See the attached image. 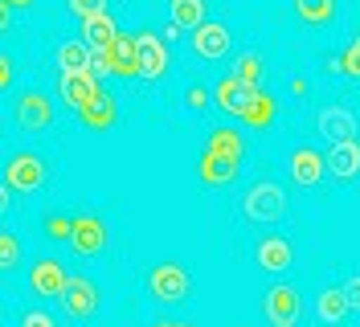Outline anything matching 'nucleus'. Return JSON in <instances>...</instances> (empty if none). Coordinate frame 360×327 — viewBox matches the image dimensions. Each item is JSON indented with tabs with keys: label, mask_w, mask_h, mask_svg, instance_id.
Wrapping results in <instances>:
<instances>
[{
	"label": "nucleus",
	"mask_w": 360,
	"mask_h": 327,
	"mask_svg": "<svg viewBox=\"0 0 360 327\" xmlns=\"http://www.w3.org/2000/svg\"><path fill=\"white\" fill-rule=\"evenodd\" d=\"M193 53L205 58V62H221L225 53H229V29L221 21H205L193 33Z\"/></svg>",
	"instance_id": "nucleus-13"
},
{
	"label": "nucleus",
	"mask_w": 360,
	"mask_h": 327,
	"mask_svg": "<svg viewBox=\"0 0 360 327\" xmlns=\"http://www.w3.org/2000/svg\"><path fill=\"white\" fill-rule=\"evenodd\" d=\"M78 123H82L86 131H111L115 123H119V103H115L111 90L98 86V94H94L82 110H78Z\"/></svg>",
	"instance_id": "nucleus-11"
},
{
	"label": "nucleus",
	"mask_w": 360,
	"mask_h": 327,
	"mask_svg": "<svg viewBox=\"0 0 360 327\" xmlns=\"http://www.w3.org/2000/svg\"><path fill=\"white\" fill-rule=\"evenodd\" d=\"M307 90H311V82H307L303 74H295V78H291V94H295V98H303Z\"/></svg>",
	"instance_id": "nucleus-37"
},
{
	"label": "nucleus",
	"mask_w": 360,
	"mask_h": 327,
	"mask_svg": "<svg viewBox=\"0 0 360 327\" xmlns=\"http://www.w3.org/2000/svg\"><path fill=\"white\" fill-rule=\"evenodd\" d=\"M21 258H25L21 238L4 229V233H0V266H4V274H8V270H17V266H21Z\"/></svg>",
	"instance_id": "nucleus-28"
},
{
	"label": "nucleus",
	"mask_w": 360,
	"mask_h": 327,
	"mask_svg": "<svg viewBox=\"0 0 360 327\" xmlns=\"http://www.w3.org/2000/svg\"><path fill=\"white\" fill-rule=\"evenodd\" d=\"M233 78H238V82H246L250 90H258V78H262V58H258V53H242V58L233 62Z\"/></svg>",
	"instance_id": "nucleus-27"
},
{
	"label": "nucleus",
	"mask_w": 360,
	"mask_h": 327,
	"mask_svg": "<svg viewBox=\"0 0 360 327\" xmlns=\"http://www.w3.org/2000/svg\"><path fill=\"white\" fill-rule=\"evenodd\" d=\"M66 8L74 13V17H94V13H107V0H66Z\"/></svg>",
	"instance_id": "nucleus-32"
},
{
	"label": "nucleus",
	"mask_w": 360,
	"mask_h": 327,
	"mask_svg": "<svg viewBox=\"0 0 360 327\" xmlns=\"http://www.w3.org/2000/svg\"><path fill=\"white\" fill-rule=\"evenodd\" d=\"M148 295L156 303H184L188 299V270L180 262H160L148 270Z\"/></svg>",
	"instance_id": "nucleus-3"
},
{
	"label": "nucleus",
	"mask_w": 360,
	"mask_h": 327,
	"mask_svg": "<svg viewBox=\"0 0 360 327\" xmlns=\"http://www.w3.org/2000/svg\"><path fill=\"white\" fill-rule=\"evenodd\" d=\"M246 127H254V131H266L274 119H278V103H274V94L270 90H254L250 94V103H246V110L238 115Z\"/></svg>",
	"instance_id": "nucleus-18"
},
{
	"label": "nucleus",
	"mask_w": 360,
	"mask_h": 327,
	"mask_svg": "<svg viewBox=\"0 0 360 327\" xmlns=\"http://www.w3.org/2000/svg\"><path fill=\"white\" fill-rule=\"evenodd\" d=\"M115 37H119V25H115L111 13H94V17L82 21V41H86L90 49H111Z\"/></svg>",
	"instance_id": "nucleus-22"
},
{
	"label": "nucleus",
	"mask_w": 360,
	"mask_h": 327,
	"mask_svg": "<svg viewBox=\"0 0 360 327\" xmlns=\"http://www.w3.org/2000/svg\"><path fill=\"white\" fill-rule=\"evenodd\" d=\"M4 4H8V8H29L33 0H4Z\"/></svg>",
	"instance_id": "nucleus-40"
},
{
	"label": "nucleus",
	"mask_w": 360,
	"mask_h": 327,
	"mask_svg": "<svg viewBox=\"0 0 360 327\" xmlns=\"http://www.w3.org/2000/svg\"><path fill=\"white\" fill-rule=\"evenodd\" d=\"M66 283H70V274L58 258H37L29 266V286H33L37 299H62Z\"/></svg>",
	"instance_id": "nucleus-7"
},
{
	"label": "nucleus",
	"mask_w": 360,
	"mask_h": 327,
	"mask_svg": "<svg viewBox=\"0 0 360 327\" xmlns=\"http://www.w3.org/2000/svg\"><path fill=\"white\" fill-rule=\"evenodd\" d=\"M45 238L70 241L74 238V217H66V213H45Z\"/></svg>",
	"instance_id": "nucleus-29"
},
{
	"label": "nucleus",
	"mask_w": 360,
	"mask_h": 327,
	"mask_svg": "<svg viewBox=\"0 0 360 327\" xmlns=\"http://www.w3.org/2000/svg\"><path fill=\"white\" fill-rule=\"evenodd\" d=\"M328 172L336 176V180H352V176L360 172V143L356 139L332 143V152H328Z\"/></svg>",
	"instance_id": "nucleus-19"
},
{
	"label": "nucleus",
	"mask_w": 360,
	"mask_h": 327,
	"mask_svg": "<svg viewBox=\"0 0 360 327\" xmlns=\"http://www.w3.org/2000/svg\"><path fill=\"white\" fill-rule=\"evenodd\" d=\"M323 65H328V74H344V65H340V53H328V62H323Z\"/></svg>",
	"instance_id": "nucleus-38"
},
{
	"label": "nucleus",
	"mask_w": 360,
	"mask_h": 327,
	"mask_svg": "<svg viewBox=\"0 0 360 327\" xmlns=\"http://www.w3.org/2000/svg\"><path fill=\"white\" fill-rule=\"evenodd\" d=\"M107 62H111L115 78H139V45L131 33H119L107 49Z\"/></svg>",
	"instance_id": "nucleus-16"
},
{
	"label": "nucleus",
	"mask_w": 360,
	"mask_h": 327,
	"mask_svg": "<svg viewBox=\"0 0 360 327\" xmlns=\"http://www.w3.org/2000/svg\"><path fill=\"white\" fill-rule=\"evenodd\" d=\"M45 180H49V164L37 152H13V160L4 164V184L13 193H37L45 188Z\"/></svg>",
	"instance_id": "nucleus-2"
},
{
	"label": "nucleus",
	"mask_w": 360,
	"mask_h": 327,
	"mask_svg": "<svg viewBox=\"0 0 360 327\" xmlns=\"http://www.w3.org/2000/svg\"><path fill=\"white\" fill-rule=\"evenodd\" d=\"M262 315H266L270 327H299V319H303V295L287 283L270 286L262 295Z\"/></svg>",
	"instance_id": "nucleus-4"
},
{
	"label": "nucleus",
	"mask_w": 360,
	"mask_h": 327,
	"mask_svg": "<svg viewBox=\"0 0 360 327\" xmlns=\"http://www.w3.org/2000/svg\"><path fill=\"white\" fill-rule=\"evenodd\" d=\"M21 327H58V323H53V315H45V311H25Z\"/></svg>",
	"instance_id": "nucleus-34"
},
{
	"label": "nucleus",
	"mask_w": 360,
	"mask_h": 327,
	"mask_svg": "<svg viewBox=\"0 0 360 327\" xmlns=\"http://www.w3.org/2000/svg\"><path fill=\"white\" fill-rule=\"evenodd\" d=\"M328 176V155L315 148H295L291 152V180L299 188H315Z\"/></svg>",
	"instance_id": "nucleus-12"
},
{
	"label": "nucleus",
	"mask_w": 360,
	"mask_h": 327,
	"mask_svg": "<svg viewBox=\"0 0 360 327\" xmlns=\"http://www.w3.org/2000/svg\"><path fill=\"white\" fill-rule=\"evenodd\" d=\"M13 78H17V62H13L8 53H0V90L13 86Z\"/></svg>",
	"instance_id": "nucleus-33"
},
{
	"label": "nucleus",
	"mask_w": 360,
	"mask_h": 327,
	"mask_svg": "<svg viewBox=\"0 0 360 327\" xmlns=\"http://www.w3.org/2000/svg\"><path fill=\"white\" fill-rule=\"evenodd\" d=\"M168 13H172L176 29H201L209 21L205 17V0H168Z\"/></svg>",
	"instance_id": "nucleus-25"
},
{
	"label": "nucleus",
	"mask_w": 360,
	"mask_h": 327,
	"mask_svg": "<svg viewBox=\"0 0 360 327\" xmlns=\"http://www.w3.org/2000/svg\"><path fill=\"white\" fill-rule=\"evenodd\" d=\"M135 45H139V78L143 82L164 78L168 74V45H164V37L160 33H139Z\"/></svg>",
	"instance_id": "nucleus-9"
},
{
	"label": "nucleus",
	"mask_w": 360,
	"mask_h": 327,
	"mask_svg": "<svg viewBox=\"0 0 360 327\" xmlns=\"http://www.w3.org/2000/svg\"><path fill=\"white\" fill-rule=\"evenodd\" d=\"M242 209H246L250 221L274 225V221L287 217V193H283V184H274V180H258V184H250V193L242 196Z\"/></svg>",
	"instance_id": "nucleus-1"
},
{
	"label": "nucleus",
	"mask_w": 360,
	"mask_h": 327,
	"mask_svg": "<svg viewBox=\"0 0 360 327\" xmlns=\"http://www.w3.org/2000/svg\"><path fill=\"white\" fill-rule=\"evenodd\" d=\"M209 98H213V90L201 86V82H193V86L184 90V107L193 110V115H201V110L209 107Z\"/></svg>",
	"instance_id": "nucleus-31"
},
{
	"label": "nucleus",
	"mask_w": 360,
	"mask_h": 327,
	"mask_svg": "<svg viewBox=\"0 0 360 327\" xmlns=\"http://www.w3.org/2000/svg\"><path fill=\"white\" fill-rule=\"evenodd\" d=\"M348 295H344V286H323V295H319V319L328 327H340L348 319Z\"/></svg>",
	"instance_id": "nucleus-23"
},
{
	"label": "nucleus",
	"mask_w": 360,
	"mask_h": 327,
	"mask_svg": "<svg viewBox=\"0 0 360 327\" xmlns=\"http://www.w3.org/2000/svg\"><path fill=\"white\" fill-rule=\"evenodd\" d=\"M70 245H74L82 258L103 254V250H107V221L94 217V213H78V217H74V238H70Z\"/></svg>",
	"instance_id": "nucleus-8"
},
{
	"label": "nucleus",
	"mask_w": 360,
	"mask_h": 327,
	"mask_svg": "<svg viewBox=\"0 0 360 327\" xmlns=\"http://www.w3.org/2000/svg\"><path fill=\"white\" fill-rule=\"evenodd\" d=\"M250 94H254V90H250L246 82H238L233 74H225L221 82L213 86V98H217V107H221L225 115H242L246 103H250Z\"/></svg>",
	"instance_id": "nucleus-21"
},
{
	"label": "nucleus",
	"mask_w": 360,
	"mask_h": 327,
	"mask_svg": "<svg viewBox=\"0 0 360 327\" xmlns=\"http://www.w3.org/2000/svg\"><path fill=\"white\" fill-rule=\"evenodd\" d=\"M205 152L225 155V160L242 164V160H246V139H242V131H233V127H213L209 139H205Z\"/></svg>",
	"instance_id": "nucleus-20"
},
{
	"label": "nucleus",
	"mask_w": 360,
	"mask_h": 327,
	"mask_svg": "<svg viewBox=\"0 0 360 327\" xmlns=\"http://www.w3.org/2000/svg\"><path fill=\"white\" fill-rule=\"evenodd\" d=\"M315 127H319L323 139H332V143H340V139H356V115H352L348 107H323L319 119H315Z\"/></svg>",
	"instance_id": "nucleus-15"
},
{
	"label": "nucleus",
	"mask_w": 360,
	"mask_h": 327,
	"mask_svg": "<svg viewBox=\"0 0 360 327\" xmlns=\"http://www.w3.org/2000/svg\"><path fill=\"white\" fill-rule=\"evenodd\" d=\"M17 127L21 131H49L53 127V103L37 86L21 90V98H17Z\"/></svg>",
	"instance_id": "nucleus-6"
},
{
	"label": "nucleus",
	"mask_w": 360,
	"mask_h": 327,
	"mask_svg": "<svg viewBox=\"0 0 360 327\" xmlns=\"http://www.w3.org/2000/svg\"><path fill=\"white\" fill-rule=\"evenodd\" d=\"M90 58H94V49H90L86 41H62L58 45V65H62V74H86Z\"/></svg>",
	"instance_id": "nucleus-24"
},
{
	"label": "nucleus",
	"mask_w": 360,
	"mask_h": 327,
	"mask_svg": "<svg viewBox=\"0 0 360 327\" xmlns=\"http://www.w3.org/2000/svg\"><path fill=\"white\" fill-rule=\"evenodd\" d=\"M90 74H94V78H107V74H111V62H107V49H94V58H90Z\"/></svg>",
	"instance_id": "nucleus-35"
},
{
	"label": "nucleus",
	"mask_w": 360,
	"mask_h": 327,
	"mask_svg": "<svg viewBox=\"0 0 360 327\" xmlns=\"http://www.w3.org/2000/svg\"><path fill=\"white\" fill-rule=\"evenodd\" d=\"M340 65H344V74H348V78H356V82H360V33L340 49Z\"/></svg>",
	"instance_id": "nucleus-30"
},
{
	"label": "nucleus",
	"mask_w": 360,
	"mask_h": 327,
	"mask_svg": "<svg viewBox=\"0 0 360 327\" xmlns=\"http://www.w3.org/2000/svg\"><path fill=\"white\" fill-rule=\"evenodd\" d=\"M238 172H242V164H233V160H225V155L201 152V160H197V176H201V184H213V188L233 184Z\"/></svg>",
	"instance_id": "nucleus-17"
},
{
	"label": "nucleus",
	"mask_w": 360,
	"mask_h": 327,
	"mask_svg": "<svg viewBox=\"0 0 360 327\" xmlns=\"http://www.w3.org/2000/svg\"><path fill=\"white\" fill-rule=\"evenodd\" d=\"M58 303H62V311H66L70 319H90L98 311V286L86 274H70V283H66Z\"/></svg>",
	"instance_id": "nucleus-5"
},
{
	"label": "nucleus",
	"mask_w": 360,
	"mask_h": 327,
	"mask_svg": "<svg viewBox=\"0 0 360 327\" xmlns=\"http://www.w3.org/2000/svg\"><path fill=\"white\" fill-rule=\"evenodd\" d=\"M344 295H348V307H352V311H360V274H352V278L344 283Z\"/></svg>",
	"instance_id": "nucleus-36"
},
{
	"label": "nucleus",
	"mask_w": 360,
	"mask_h": 327,
	"mask_svg": "<svg viewBox=\"0 0 360 327\" xmlns=\"http://www.w3.org/2000/svg\"><path fill=\"white\" fill-rule=\"evenodd\" d=\"M152 327H193V323H184V319H160V323H152Z\"/></svg>",
	"instance_id": "nucleus-39"
},
{
	"label": "nucleus",
	"mask_w": 360,
	"mask_h": 327,
	"mask_svg": "<svg viewBox=\"0 0 360 327\" xmlns=\"http://www.w3.org/2000/svg\"><path fill=\"white\" fill-rule=\"evenodd\" d=\"M94 94H98V78H94L90 70L86 74H62V78H58V98H62L70 110H82Z\"/></svg>",
	"instance_id": "nucleus-14"
},
{
	"label": "nucleus",
	"mask_w": 360,
	"mask_h": 327,
	"mask_svg": "<svg viewBox=\"0 0 360 327\" xmlns=\"http://www.w3.org/2000/svg\"><path fill=\"white\" fill-rule=\"evenodd\" d=\"M254 262H258V270H266V274H283L295 262V250H291L287 238L266 233V238H258V245H254Z\"/></svg>",
	"instance_id": "nucleus-10"
},
{
	"label": "nucleus",
	"mask_w": 360,
	"mask_h": 327,
	"mask_svg": "<svg viewBox=\"0 0 360 327\" xmlns=\"http://www.w3.org/2000/svg\"><path fill=\"white\" fill-rule=\"evenodd\" d=\"M295 17L303 25H332L336 21V0H295Z\"/></svg>",
	"instance_id": "nucleus-26"
}]
</instances>
